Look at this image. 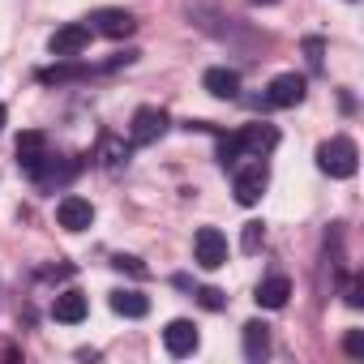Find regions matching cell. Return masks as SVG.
<instances>
[{"instance_id": "cell-7", "label": "cell", "mask_w": 364, "mask_h": 364, "mask_svg": "<svg viewBox=\"0 0 364 364\" xmlns=\"http://www.w3.org/2000/svg\"><path fill=\"white\" fill-rule=\"evenodd\" d=\"M304 90H309V82H304L300 73H279V77L266 86V107H296V103L304 99Z\"/></svg>"}, {"instance_id": "cell-21", "label": "cell", "mask_w": 364, "mask_h": 364, "mask_svg": "<svg viewBox=\"0 0 364 364\" xmlns=\"http://www.w3.org/2000/svg\"><path fill=\"white\" fill-rule=\"evenodd\" d=\"M198 304H202V309H210V313H219V309L228 304V296H223L219 287H202V291H198Z\"/></svg>"}, {"instance_id": "cell-12", "label": "cell", "mask_w": 364, "mask_h": 364, "mask_svg": "<svg viewBox=\"0 0 364 364\" xmlns=\"http://www.w3.org/2000/svg\"><path fill=\"white\" fill-rule=\"evenodd\" d=\"M86 309H90V304H86V296H82V291H73V287H69V291H60V296L52 300V317H56V321H65V326L86 321Z\"/></svg>"}, {"instance_id": "cell-10", "label": "cell", "mask_w": 364, "mask_h": 364, "mask_svg": "<svg viewBox=\"0 0 364 364\" xmlns=\"http://www.w3.org/2000/svg\"><path fill=\"white\" fill-rule=\"evenodd\" d=\"M163 347H167L171 355H193V351H198V326L185 321V317L167 321V330H163Z\"/></svg>"}, {"instance_id": "cell-2", "label": "cell", "mask_w": 364, "mask_h": 364, "mask_svg": "<svg viewBox=\"0 0 364 364\" xmlns=\"http://www.w3.org/2000/svg\"><path fill=\"white\" fill-rule=\"evenodd\" d=\"M193 257H198V266H206V270L228 266V236H223L219 228H198V236H193Z\"/></svg>"}, {"instance_id": "cell-15", "label": "cell", "mask_w": 364, "mask_h": 364, "mask_svg": "<svg viewBox=\"0 0 364 364\" xmlns=\"http://www.w3.org/2000/svg\"><path fill=\"white\" fill-rule=\"evenodd\" d=\"M112 313L137 321V317L150 313V296H141V291H124V287H120V291H112Z\"/></svg>"}, {"instance_id": "cell-17", "label": "cell", "mask_w": 364, "mask_h": 364, "mask_svg": "<svg viewBox=\"0 0 364 364\" xmlns=\"http://www.w3.org/2000/svg\"><path fill=\"white\" fill-rule=\"evenodd\" d=\"M77 77H86L82 65H52V69L39 73V82H48V86H56V82H77Z\"/></svg>"}, {"instance_id": "cell-6", "label": "cell", "mask_w": 364, "mask_h": 364, "mask_svg": "<svg viewBox=\"0 0 364 364\" xmlns=\"http://www.w3.org/2000/svg\"><path fill=\"white\" fill-rule=\"evenodd\" d=\"M90 31H99L107 39H129L137 31V18L129 9H95L90 14Z\"/></svg>"}, {"instance_id": "cell-1", "label": "cell", "mask_w": 364, "mask_h": 364, "mask_svg": "<svg viewBox=\"0 0 364 364\" xmlns=\"http://www.w3.org/2000/svg\"><path fill=\"white\" fill-rule=\"evenodd\" d=\"M317 167L330 176V180H351L355 167H360V150L351 137H330L317 146Z\"/></svg>"}, {"instance_id": "cell-16", "label": "cell", "mask_w": 364, "mask_h": 364, "mask_svg": "<svg viewBox=\"0 0 364 364\" xmlns=\"http://www.w3.org/2000/svg\"><path fill=\"white\" fill-rule=\"evenodd\" d=\"M270 351V326L266 321H249L245 326V355L249 360H262Z\"/></svg>"}, {"instance_id": "cell-24", "label": "cell", "mask_w": 364, "mask_h": 364, "mask_svg": "<svg viewBox=\"0 0 364 364\" xmlns=\"http://www.w3.org/2000/svg\"><path fill=\"white\" fill-rule=\"evenodd\" d=\"M0 129H5V107H0Z\"/></svg>"}, {"instance_id": "cell-13", "label": "cell", "mask_w": 364, "mask_h": 364, "mask_svg": "<svg viewBox=\"0 0 364 364\" xmlns=\"http://www.w3.org/2000/svg\"><path fill=\"white\" fill-rule=\"evenodd\" d=\"M287 296H291V279H283V274H270V279H262L257 283V304L262 309H283L287 304Z\"/></svg>"}, {"instance_id": "cell-23", "label": "cell", "mask_w": 364, "mask_h": 364, "mask_svg": "<svg viewBox=\"0 0 364 364\" xmlns=\"http://www.w3.org/2000/svg\"><path fill=\"white\" fill-rule=\"evenodd\" d=\"M304 52H309V65L317 69V65H321V39H309V43H304Z\"/></svg>"}, {"instance_id": "cell-4", "label": "cell", "mask_w": 364, "mask_h": 364, "mask_svg": "<svg viewBox=\"0 0 364 364\" xmlns=\"http://www.w3.org/2000/svg\"><path fill=\"white\" fill-rule=\"evenodd\" d=\"M86 48H90V26H86V22H69V26H60V31L48 39V52L60 56V60H69V56H77V52H86Z\"/></svg>"}, {"instance_id": "cell-5", "label": "cell", "mask_w": 364, "mask_h": 364, "mask_svg": "<svg viewBox=\"0 0 364 364\" xmlns=\"http://www.w3.org/2000/svg\"><path fill=\"white\" fill-rule=\"evenodd\" d=\"M18 167L31 171V176H43V167H48V137L39 129H26L18 137Z\"/></svg>"}, {"instance_id": "cell-20", "label": "cell", "mask_w": 364, "mask_h": 364, "mask_svg": "<svg viewBox=\"0 0 364 364\" xmlns=\"http://www.w3.org/2000/svg\"><path fill=\"white\" fill-rule=\"evenodd\" d=\"M112 266H116L120 274H133V279H146V274H150V270H146V262H141V257H133V253H116V257H112Z\"/></svg>"}, {"instance_id": "cell-11", "label": "cell", "mask_w": 364, "mask_h": 364, "mask_svg": "<svg viewBox=\"0 0 364 364\" xmlns=\"http://www.w3.org/2000/svg\"><path fill=\"white\" fill-rule=\"evenodd\" d=\"M236 137H240V150L253 154V159H262V154H270L279 146V129L274 124H245Z\"/></svg>"}, {"instance_id": "cell-3", "label": "cell", "mask_w": 364, "mask_h": 364, "mask_svg": "<svg viewBox=\"0 0 364 364\" xmlns=\"http://www.w3.org/2000/svg\"><path fill=\"white\" fill-rule=\"evenodd\" d=\"M167 133V112L163 107H137L133 112V124H129V141L133 146H150Z\"/></svg>"}, {"instance_id": "cell-14", "label": "cell", "mask_w": 364, "mask_h": 364, "mask_svg": "<svg viewBox=\"0 0 364 364\" xmlns=\"http://www.w3.org/2000/svg\"><path fill=\"white\" fill-rule=\"evenodd\" d=\"M202 86H206L215 99H236V95H240V73H236V69H206Z\"/></svg>"}, {"instance_id": "cell-18", "label": "cell", "mask_w": 364, "mask_h": 364, "mask_svg": "<svg viewBox=\"0 0 364 364\" xmlns=\"http://www.w3.org/2000/svg\"><path fill=\"white\" fill-rule=\"evenodd\" d=\"M240 154H245V150H240V137H236V133H219V163H223V167H236Z\"/></svg>"}, {"instance_id": "cell-9", "label": "cell", "mask_w": 364, "mask_h": 364, "mask_svg": "<svg viewBox=\"0 0 364 364\" xmlns=\"http://www.w3.org/2000/svg\"><path fill=\"white\" fill-rule=\"evenodd\" d=\"M56 223H60L65 232H86V228L95 223V206H90L86 198L69 193V198H60V206H56Z\"/></svg>"}, {"instance_id": "cell-22", "label": "cell", "mask_w": 364, "mask_h": 364, "mask_svg": "<svg viewBox=\"0 0 364 364\" xmlns=\"http://www.w3.org/2000/svg\"><path fill=\"white\" fill-rule=\"evenodd\" d=\"M343 347H347V355H364V330H347Z\"/></svg>"}, {"instance_id": "cell-8", "label": "cell", "mask_w": 364, "mask_h": 364, "mask_svg": "<svg viewBox=\"0 0 364 364\" xmlns=\"http://www.w3.org/2000/svg\"><path fill=\"white\" fill-rule=\"evenodd\" d=\"M266 185H270V176H266L262 163L240 167V171H236V202H240V206H257L262 193H266Z\"/></svg>"}, {"instance_id": "cell-19", "label": "cell", "mask_w": 364, "mask_h": 364, "mask_svg": "<svg viewBox=\"0 0 364 364\" xmlns=\"http://www.w3.org/2000/svg\"><path fill=\"white\" fill-rule=\"evenodd\" d=\"M262 240H266V223H262V219H253V223H245V236H240V249H245V253H257V249H262Z\"/></svg>"}]
</instances>
